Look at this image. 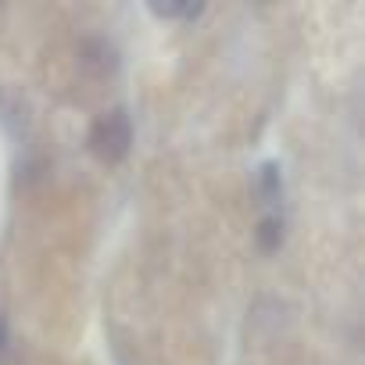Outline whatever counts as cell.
<instances>
[{
	"label": "cell",
	"mask_w": 365,
	"mask_h": 365,
	"mask_svg": "<svg viewBox=\"0 0 365 365\" xmlns=\"http://www.w3.org/2000/svg\"><path fill=\"white\" fill-rule=\"evenodd\" d=\"M133 147V122L125 108H108L97 115V122L90 125V150L101 161H122Z\"/></svg>",
	"instance_id": "cell-1"
},
{
	"label": "cell",
	"mask_w": 365,
	"mask_h": 365,
	"mask_svg": "<svg viewBox=\"0 0 365 365\" xmlns=\"http://www.w3.org/2000/svg\"><path fill=\"white\" fill-rule=\"evenodd\" d=\"M79 65L93 76V79H111L122 65L118 47L108 36H83L79 40Z\"/></svg>",
	"instance_id": "cell-2"
},
{
	"label": "cell",
	"mask_w": 365,
	"mask_h": 365,
	"mask_svg": "<svg viewBox=\"0 0 365 365\" xmlns=\"http://www.w3.org/2000/svg\"><path fill=\"white\" fill-rule=\"evenodd\" d=\"M0 125L8 129V136L26 140L33 129V115H29V101L19 90H0Z\"/></svg>",
	"instance_id": "cell-3"
},
{
	"label": "cell",
	"mask_w": 365,
	"mask_h": 365,
	"mask_svg": "<svg viewBox=\"0 0 365 365\" xmlns=\"http://www.w3.org/2000/svg\"><path fill=\"white\" fill-rule=\"evenodd\" d=\"M255 197L265 208H276L283 201V168H279V161H262L255 168Z\"/></svg>",
	"instance_id": "cell-4"
},
{
	"label": "cell",
	"mask_w": 365,
	"mask_h": 365,
	"mask_svg": "<svg viewBox=\"0 0 365 365\" xmlns=\"http://www.w3.org/2000/svg\"><path fill=\"white\" fill-rule=\"evenodd\" d=\"M255 240H258V247L262 251H279V244H283V219L276 215V212H269V215H262V222H258V230H255Z\"/></svg>",
	"instance_id": "cell-5"
},
{
	"label": "cell",
	"mask_w": 365,
	"mask_h": 365,
	"mask_svg": "<svg viewBox=\"0 0 365 365\" xmlns=\"http://www.w3.org/2000/svg\"><path fill=\"white\" fill-rule=\"evenodd\" d=\"M201 11H205V4H150V15H158V19H187V22H194Z\"/></svg>",
	"instance_id": "cell-6"
},
{
	"label": "cell",
	"mask_w": 365,
	"mask_h": 365,
	"mask_svg": "<svg viewBox=\"0 0 365 365\" xmlns=\"http://www.w3.org/2000/svg\"><path fill=\"white\" fill-rule=\"evenodd\" d=\"M4 340H8V319H0V351H4Z\"/></svg>",
	"instance_id": "cell-7"
}]
</instances>
